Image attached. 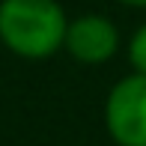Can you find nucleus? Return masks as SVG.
Masks as SVG:
<instances>
[{
	"label": "nucleus",
	"mask_w": 146,
	"mask_h": 146,
	"mask_svg": "<svg viewBox=\"0 0 146 146\" xmlns=\"http://www.w3.org/2000/svg\"><path fill=\"white\" fill-rule=\"evenodd\" d=\"M104 128L116 146H146V75L131 72L110 87Z\"/></svg>",
	"instance_id": "nucleus-2"
},
{
	"label": "nucleus",
	"mask_w": 146,
	"mask_h": 146,
	"mask_svg": "<svg viewBox=\"0 0 146 146\" xmlns=\"http://www.w3.org/2000/svg\"><path fill=\"white\" fill-rule=\"evenodd\" d=\"M119 3L131 6V9H146V0H119Z\"/></svg>",
	"instance_id": "nucleus-5"
},
{
	"label": "nucleus",
	"mask_w": 146,
	"mask_h": 146,
	"mask_svg": "<svg viewBox=\"0 0 146 146\" xmlns=\"http://www.w3.org/2000/svg\"><path fill=\"white\" fill-rule=\"evenodd\" d=\"M63 48L72 60L84 66H102L116 57L119 51V30L108 15H78L66 27Z\"/></svg>",
	"instance_id": "nucleus-3"
},
{
	"label": "nucleus",
	"mask_w": 146,
	"mask_h": 146,
	"mask_svg": "<svg viewBox=\"0 0 146 146\" xmlns=\"http://www.w3.org/2000/svg\"><path fill=\"white\" fill-rule=\"evenodd\" d=\"M69 15L60 0H0V42L21 60H48L66 42Z\"/></svg>",
	"instance_id": "nucleus-1"
},
{
	"label": "nucleus",
	"mask_w": 146,
	"mask_h": 146,
	"mask_svg": "<svg viewBox=\"0 0 146 146\" xmlns=\"http://www.w3.org/2000/svg\"><path fill=\"white\" fill-rule=\"evenodd\" d=\"M128 63L137 75H146V24H140L128 39Z\"/></svg>",
	"instance_id": "nucleus-4"
}]
</instances>
